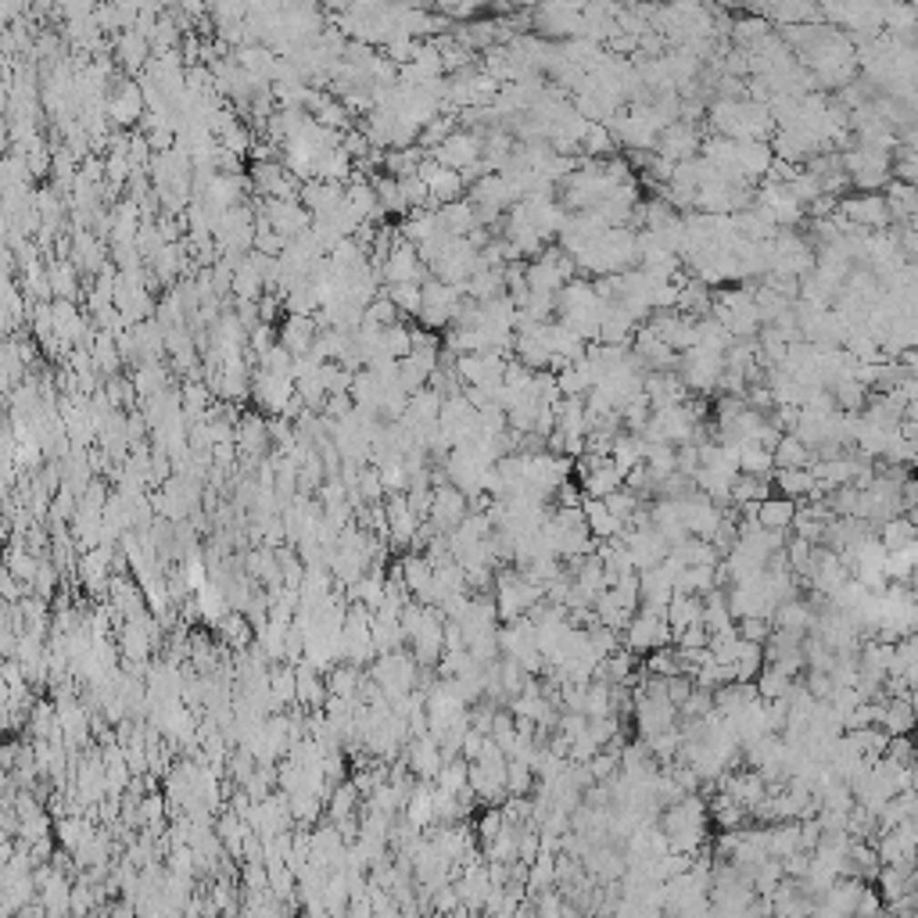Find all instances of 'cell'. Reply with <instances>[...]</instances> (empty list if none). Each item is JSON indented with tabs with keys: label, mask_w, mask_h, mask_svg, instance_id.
<instances>
[{
	"label": "cell",
	"mask_w": 918,
	"mask_h": 918,
	"mask_svg": "<svg viewBox=\"0 0 918 918\" xmlns=\"http://www.w3.org/2000/svg\"><path fill=\"white\" fill-rule=\"evenodd\" d=\"M621 642H625V649L631 653H657V649H664V646H671L675 642V635H671V625H668V614H657V610H638L635 617H631V625L621 631Z\"/></svg>",
	"instance_id": "cell-1"
},
{
	"label": "cell",
	"mask_w": 918,
	"mask_h": 918,
	"mask_svg": "<svg viewBox=\"0 0 918 918\" xmlns=\"http://www.w3.org/2000/svg\"><path fill=\"white\" fill-rule=\"evenodd\" d=\"M481 155H484V144H481V133H474V129H456L442 148L431 151V158H434L438 166L456 169V172L474 169V166L481 162Z\"/></svg>",
	"instance_id": "cell-2"
},
{
	"label": "cell",
	"mask_w": 918,
	"mask_h": 918,
	"mask_svg": "<svg viewBox=\"0 0 918 918\" xmlns=\"http://www.w3.org/2000/svg\"><path fill=\"white\" fill-rule=\"evenodd\" d=\"M402 760L409 764V771H413V779H416V782H434V779L442 775V768H445L442 743H438L431 732H427V736H420V740H409L405 753H402Z\"/></svg>",
	"instance_id": "cell-3"
},
{
	"label": "cell",
	"mask_w": 918,
	"mask_h": 918,
	"mask_svg": "<svg viewBox=\"0 0 918 918\" xmlns=\"http://www.w3.org/2000/svg\"><path fill=\"white\" fill-rule=\"evenodd\" d=\"M251 392H255L259 405H262L270 416H284L287 405H291L294 395H298V384H294L291 377H277V373L259 370V373H255V381H251Z\"/></svg>",
	"instance_id": "cell-4"
},
{
	"label": "cell",
	"mask_w": 918,
	"mask_h": 918,
	"mask_svg": "<svg viewBox=\"0 0 918 918\" xmlns=\"http://www.w3.org/2000/svg\"><path fill=\"white\" fill-rule=\"evenodd\" d=\"M466 492H459L456 484H438L434 488V506H431V524L438 535H453L459 524L466 520Z\"/></svg>",
	"instance_id": "cell-5"
},
{
	"label": "cell",
	"mask_w": 918,
	"mask_h": 918,
	"mask_svg": "<svg viewBox=\"0 0 918 918\" xmlns=\"http://www.w3.org/2000/svg\"><path fill=\"white\" fill-rule=\"evenodd\" d=\"M384 514H388V538H392L395 546H413L416 535H420V527L427 524V520H420V516L409 510V499H405V495H388V499H384Z\"/></svg>",
	"instance_id": "cell-6"
},
{
	"label": "cell",
	"mask_w": 918,
	"mask_h": 918,
	"mask_svg": "<svg viewBox=\"0 0 918 918\" xmlns=\"http://www.w3.org/2000/svg\"><path fill=\"white\" fill-rule=\"evenodd\" d=\"M420 266H423V259H420L416 244H409L405 237H399V244L392 248V255H388V262H384L381 280H384L388 287L392 284H416Z\"/></svg>",
	"instance_id": "cell-7"
},
{
	"label": "cell",
	"mask_w": 918,
	"mask_h": 918,
	"mask_svg": "<svg viewBox=\"0 0 918 918\" xmlns=\"http://www.w3.org/2000/svg\"><path fill=\"white\" fill-rule=\"evenodd\" d=\"M108 115H112L115 126H129L137 118L148 115V101H144V87L137 83H118L108 97Z\"/></svg>",
	"instance_id": "cell-8"
},
{
	"label": "cell",
	"mask_w": 918,
	"mask_h": 918,
	"mask_svg": "<svg viewBox=\"0 0 918 918\" xmlns=\"http://www.w3.org/2000/svg\"><path fill=\"white\" fill-rule=\"evenodd\" d=\"M294 671H298V703L305 707V710H323L327 707V699H331V688H327V675H320L312 664H294Z\"/></svg>",
	"instance_id": "cell-9"
},
{
	"label": "cell",
	"mask_w": 918,
	"mask_h": 918,
	"mask_svg": "<svg viewBox=\"0 0 918 918\" xmlns=\"http://www.w3.org/2000/svg\"><path fill=\"white\" fill-rule=\"evenodd\" d=\"M316 338H320V331H316V320H312V316H294V312H287L284 331H280V344H284L291 355H309V352L316 348Z\"/></svg>",
	"instance_id": "cell-10"
},
{
	"label": "cell",
	"mask_w": 918,
	"mask_h": 918,
	"mask_svg": "<svg viewBox=\"0 0 918 918\" xmlns=\"http://www.w3.org/2000/svg\"><path fill=\"white\" fill-rule=\"evenodd\" d=\"M696 144H699L696 129H692L688 122H675V126H668V129L660 133V144H657V151H660V158H671V162H688V158H692V151H696Z\"/></svg>",
	"instance_id": "cell-11"
},
{
	"label": "cell",
	"mask_w": 918,
	"mask_h": 918,
	"mask_svg": "<svg viewBox=\"0 0 918 918\" xmlns=\"http://www.w3.org/2000/svg\"><path fill=\"white\" fill-rule=\"evenodd\" d=\"M797 503L793 499H782V495H771L768 503L757 506V524L764 531H793V520H797Z\"/></svg>",
	"instance_id": "cell-12"
},
{
	"label": "cell",
	"mask_w": 918,
	"mask_h": 918,
	"mask_svg": "<svg viewBox=\"0 0 918 918\" xmlns=\"http://www.w3.org/2000/svg\"><path fill=\"white\" fill-rule=\"evenodd\" d=\"M585 524H588V531H592V538H599V542H610V538H621V531H625V524L617 520V516L607 510V503L603 499H585Z\"/></svg>",
	"instance_id": "cell-13"
},
{
	"label": "cell",
	"mask_w": 918,
	"mask_h": 918,
	"mask_svg": "<svg viewBox=\"0 0 918 918\" xmlns=\"http://www.w3.org/2000/svg\"><path fill=\"white\" fill-rule=\"evenodd\" d=\"M438 219H442V230L453 233V237H470L474 230L481 227L477 219V209L470 201H449L438 209Z\"/></svg>",
	"instance_id": "cell-14"
},
{
	"label": "cell",
	"mask_w": 918,
	"mask_h": 918,
	"mask_svg": "<svg viewBox=\"0 0 918 918\" xmlns=\"http://www.w3.org/2000/svg\"><path fill=\"white\" fill-rule=\"evenodd\" d=\"M668 625H671V635H682L692 625H703V599L675 592V599L668 603Z\"/></svg>",
	"instance_id": "cell-15"
},
{
	"label": "cell",
	"mask_w": 918,
	"mask_h": 918,
	"mask_svg": "<svg viewBox=\"0 0 918 918\" xmlns=\"http://www.w3.org/2000/svg\"><path fill=\"white\" fill-rule=\"evenodd\" d=\"M366 682V671L355 664H334L327 671V688L334 699H359V688Z\"/></svg>",
	"instance_id": "cell-16"
},
{
	"label": "cell",
	"mask_w": 918,
	"mask_h": 918,
	"mask_svg": "<svg viewBox=\"0 0 918 918\" xmlns=\"http://www.w3.org/2000/svg\"><path fill=\"white\" fill-rule=\"evenodd\" d=\"M771 499V477H750V474H740L736 484H732V503L746 510V506H760Z\"/></svg>",
	"instance_id": "cell-17"
},
{
	"label": "cell",
	"mask_w": 918,
	"mask_h": 918,
	"mask_svg": "<svg viewBox=\"0 0 918 918\" xmlns=\"http://www.w3.org/2000/svg\"><path fill=\"white\" fill-rule=\"evenodd\" d=\"M811 466H814V453L797 434H782V442L775 449V470H811Z\"/></svg>",
	"instance_id": "cell-18"
},
{
	"label": "cell",
	"mask_w": 918,
	"mask_h": 918,
	"mask_svg": "<svg viewBox=\"0 0 918 918\" xmlns=\"http://www.w3.org/2000/svg\"><path fill=\"white\" fill-rule=\"evenodd\" d=\"M359 801H362V793L355 790V782L348 779L342 786H334V793L327 797V821H344V818H355L359 814Z\"/></svg>",
	"instance_id": "cell-19"
},
{
	"label": "cell",
	"mask_w": 918,
	"mask_h": 918,
	"mask_svg": "<svg viewBox=\"0 0 918 918\" xmlns=\"http://www.w3.org/2000/svg\"><path fill=\"white\" fill-rule=\"evenodd\" d=\"M882 531V546L886 553H904V549H915L918 546V531L912 524V516H893L890 524L879 527Z\"/></svg>",
	"instance_id": "cell-20"
},
{
	"label": "cell",
	"mask_w": 918,
	"mask_h": 918,
	"mask_svg": "<svg viewBox=\"0 0 918 918\" xmlns=\"http://www.w3.org/2000/svg\"><path fill=\"white\" fill-rule=\"evenodd\" d=\"M266 438H270V423L262 416H244L237 423V449L244 456H259L262 445H266Z\"/></svg>",
	"instance_id": "cell-21"
},
{
	"label": "cell",
	"mask_w": 918,
	"mask_h": 918,
	"mask_svg": "<svg viewBox=\"0 0 918 918\" xmlns=\"http://www.w3.org/2000/svg\"><path fill=\"white\" fill-rule=\"evenodd\" d=\"M115 51H118V57H122V65H126L129 72H137V68H144V61H148V51H151V40H148L144 33H137V29H126V33L118 36Z\"/></svg>",
	"instance_id": "cell-22"
},
{
	"label": "cell",
	"mask_w": 918,
	"mask_h": 918,
	"mask_svg": "<svg viewBox=\"0 0 918 918\" xmlns=\"http://www.w3.org/2000/svg\"><path fill=\"white\" fill-rule=\"evenodd\" d=\"M753 686H757V692H760L764 703H771V699H790L797 678H790V675H782V671H775V668L764 664V671H760V678H757Z\"/></svg>",
	"instance_id": "cell-23"
},
{
	"label": "cell",
	"mask_w": 918,
	"mask_h": 918,
	"mask_svg": "<svg viewBox=\"0 0 918 918\" xmlns=\"http://www.w3.org/2000/svg\"><path fill=\"white\" fill-rule=\"evenodd\" d=\"M4 571H11L26 588H33V585H36V574H40V560H36L29 549H22V546L15 542V546L7 549V567H4Z\"/></svg>",
	"instance_id": "cell-24"
},
{
	"label": "cell",
	"mask_w": 918,
	"mask_h": 918,
	"mask_svg": "<svg viewBox=\"0 0 918 918\" xmlns=\"http://www.w3.org/2000/svg\"><path fill=\"white\" fill-rule=\"evenodd\" d=\"M775 470V453L760 449L757 442H750L740 449V474H750V477H771Z\"/></svg>",
	"instance_id": "cell-25"
},
{
	"label": "cell",
	"mask_w": 918,
	"mask_h": 918,
	"mask_svg": "<svg viewBox=\"0 0 918 918\" xmlns=\"http://www.w3.org/2000/svg\"><path fill=\"white\" fill-rule=\"evenodd\" d=\"M47 280H51V291H55V298L76 301V273H72V262H65V259L51 262V270H47Z\"/></svg>",
	"instance_id": "cell-26"
},
{
	"label": "cell",
	"mask_w": 918,
	"mask_h": 918,
	"mask_svg": "<svg viewBox=\"0 0 918 918\" xmlns=\"http://www.w3.org/2000/svg\"><path fill=\"white\" fill-rule=\"evenodd\" d=\"M384 294L399 305V312L420 316V309H423V284H392Z\"/></svg>",
	"instance_id": "cell-27"
},
{
	"label": "cell",
	"mask_w": 918,
	"mask_h": 918,
	"mask_svg": "<svg viewBox=\"0 0 918 918\" xmlns=\"http://www.w3.org/2000/svg\"><path fill=\"white\" fill-rule=\"evenodd\" d=\"M603 503H607V510L617 516L625 527H628L631 520H635V514H638V495L631 492L628 484H625V488H617V492H610Z\"/></svg>",
	"instance_id": "cell-28"
},
{
	"label": "cell",
	"mask_w": 918,
	"mask_h": 918,
	"mask_svg": "<svg viewBox=\"0 0 918 918\" xmlns=\"http://www.w3.org/2000/svg\"><path fill=\"white\" fill-rule=\"evenodd\" d=\"M506 786H510V797H527V793H531V786H535V768H531V760L510 757V779H506Z\"/></svg>",
	"instance_id": "cell-29"
},
{
	"label": "cell",
	"mask_w": 918,
	"mask_h": 918,
	"mask_svg": "<svg viewBox=\"0 0 918 918\" xmlns=\"http://www.w3.org/2000/svg\"><path fill=\"white\" fill-rule=\"evenodd\" d=\"M503 829H506V818H503V807H488L484 814H481V821H477V843L488 851L499 836H503Z\"/></svg>",
	"instance_id": "cell-30"
},
{
	"label": "cell",
	"mask_w": 918,
	"mask_h": 918,
	"mask_svg": "<svg viewBox=\"0 0 918 918\" xmlns=\"http://www.w3.org/2000/svg\"><path fill=\"white\" fill-rule=\"evenodd\" d=\"M399 305L388 298V294H381V298H373L370 301V309H366V323H373V327H381V331H388V327H395L399 323Z\"/></svg>",
	"instance_id": "cell-31"
},
{
	"label": "cell",
	"mask_w": 918,
	"mask_h": 918,
	"mask_svg": "<svg viewBox=\"0 0 918 918\" xmlns=\"http://www.w3.org/2000/svg\"><path fill=\"white\" fill-rule=\"evenodd\" d=\"M740 631V638L743 642H753V646H768V638L775 635V625H771V617H746L736 625Z\"/></svg>",
	"instance_id": "cell-32"
},
{
	"label": "cell",
	"mask_w": 918,
	"mask_h": 918,
	"mask_svg": "<svg viewBox=\"0 0 918 918\" xmlns=\"http://www.w3.org/2000/svg\"><path fill=\"white\" fill-rule=\"evenodd\" d=\"M581 144H585L588 155L599 158V155H610V151H614V133H610L607 126H588V133H585Z\"/></svg>",
	"instance_id": "cell-33"
},
{
	"label": "cell",
	"mask_w": 918,
	"mask_h": 918,
	"mask_svg": "<svg viewBox=\"0 0 918 918\" xmlns=\"http://www.w3.org/2000/svg\"><path fill=\"white\" fill-rule=\"evenodd\" d=\"M692 692H696V682H692L688 675H675V678H668V699H671V703H675L678 710L686 707Z\"/></svg>",
	"instance_id": "cell-34"
},
{
	"label": "cell",
	"mask_w": 918,
	"mask_h": 918,
	"mask_svg": "<svg viewBox=\"0 0 918 918\" xmlns=\"http://www.w3.org/2000/svg\"><path fill=\"white\" fill-rule=\"evenodd\" d=\"M55 585H57V567L55 564H47V560H40V574H36V596L40 599H51V592H55Z\"/></svg>",
	"instance_id": "cell-35"
}]
</instances>
